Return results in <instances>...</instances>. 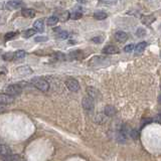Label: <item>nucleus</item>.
<instances>
[{"mask_svg":"<svg viewBox=\"0 0 161 161\" xmlns=\"http://www.w3.org/2000/svg\"><path fill=\"white\" fill-rule=\"evenodd\" d=\"M82 12H79V11H74V12H71L70 14V18L71 19H79L82 17Z\"/></svg>","mask_w":161,"mask_h":161,"instance_id":"5701e85b","label":"nucleus"},{"mask_svg":"<svg viewBox=\"0 0 161 161\" xmlns=\"http://www.w3.org/2000/svg\"><path fill=\"white\" fill-rule=\"evenodd\" d=\"M35 31L34 29H27V30H25L24 32H23V36H24L25 38H29L30 36H32V35L35 34Z\"/></svg>","mask_w":161,"mask_h":161,"instance_id":"412c9836","label":"nucleus"},{"mask_svg":"<svg viewBox=\"0 0 161 161\" xmlns=\"http://www.w3.org/2000/svg\"><path fill=\"white\" fill-rule=\"evenodd\" d=\"M22 2L21 1H16V0H12V1H9L6 3V7L7 9H18V8H20L22 6Z\"/></svg>","mask_w":161,"mask_h":161,"instance_id":"0eeeda50","label":"nucleus"},{"mask_svg":"<svg viewBox=\"0 0 161 161\" xmlns=\"http://www.w3.org/2000/svg\"><path fill=\"white\" fill-rule=\"evenodd\" d=\"M68 37V31H61V32H58V38H59V39H67Z\"/></svg>","mask_w":161,"mask_h":161,"instance_id":"a878e982","label":"nucleus"},{"mask_svg":"<svg viewBox=\"0 0 161 161\" xmlns=\"http://www.w3.org/2000/svg\"><path fill=\"white\" fill-rule=\"evenodd\" d=\"M80 52H79V50H77V52H73L71 53H70V58L73 59V58H79V56H80Z\"/></svg>","mask_w":161,"mask_h":161,"instance_id":"c756f323","label":"nucleus"},{"mask_svg":"<svg viewBox=\"0 0 161 161\" xmlns=\"http://www.w3.org/2000/svg\"><path fill=\"white\" fill-rule=\"evenodd\" d=\"M14 102V97L9 96L7 94H0V104L1 105H9Z\"/></svg>","mask_w":161,"mask_h":161,"instance_id":"39448f33","label":"nucleus"},{"mask_svg":"<svg viewBox=\"0 0 161 161\" xmlns=\"http://www.w3.org/2000/svg\"><path fill=\"white\" fill-rule=\"evenodd\" d=\"M21 14L23 17H26V18H32V17L35 16V11L32 9H28V8H25L21 11Z\"/></svg>","mask_w":161,"mask_h":161,"instance_id":"ddd939ff","label":"nucleus"},{"mask_svg":"<svg viewBox=\"0 0 161 161\" xmlns=\"http://www.w3.org/2000/svg\"><path fill=\"white\" fill-rule=\"evenodd\" d=\"M34 40L36 41V43H44V41L49 40V38H47V36H37L34 38Z\"/></svg>","mask_w":161,"mask_h":161,"instance_id":"c85d7f7f","label":"nucleus"},{"mask_svg":"<svg viewBox=\"0 0 161 161\" xmlns=\"http://www.w3.org/2000/svg\"><path fill=\"white\" fill-rule=\"evenodd\" d=\"M16 35V32H14V31H10V32H7L6 34H5V36H4V39L8 41V40H11L12 38L15 36Z\"/></svg>","mask_w":161,"mask_h":161,"instance_id":"b1692460","label":"nucleus"},{"mask_svg":"<svg viewBox=\"0 0 161 161\" xmlns=\"http://www.w3.org/2000/svg\"><path fill=\"white\" fill-rule=\"evenodd\" d=\"M153 120L155 121V122H158V123H161V114H159V115H157L156 117H155Z\"/></svg>","mask_w":161,"mask_h":161,"instance_id":"473e14b6","label":"nucleus"},{"mask_svg":"<svg viewBox=\"0 0 161 161\" xmlns=\"http://www.w3.org/2000/svg\"><path fill=\"white\" fill-rule=\"evenodd\" d=\"M53 58H58V59H65V55L64 53L62 52H55V55H53Z\"/></svg>","mask_w":161,"mask_h":161,"instance_id":"cd10ccee","label":"nucleus"},{"mask_svg":"<svg viewBox=\"0 0 161 161\" xmlns=\"http://www.w3.org/2000/svg\"><path fill=\"white\" fill-rule=\"evenodd\" d=\"M155 17L154 16H151V15H149V16H144L142 18V22L144 23V24H146V25H150L152 22L153 21H155Z\"/></svg>","mask_w":161,"mask_h":161,"instance_id":"aec40b11","label":"nucleus"},{"mask_svg":"<svg viewBox=\"0 0 161 161\" xmlns=\"http://www.w3.org/2000/svg\"><path fill=\"white\" fill-rule=\"evenodd\" d=\"M26 56V52L24 50H17V52H14V59L18 61V59H22Z\"/></svg>","mask_w":161,"mask_h":161,"instance_id":"a211bd4d","label":"nucleus"},{"mask_svg":"<svg viewBox=\"0 0 161 161\" xmlns=\"http://www.w3.org/2000/svg\"><path fill=\"white\" fill-rule=\"evenodd\" d=\"M108 15H107L106 12H103V11H97V12L94 13V18L98 19V20H103L106 19Z\"/></svg>","mask_w":161,"mask_h":161,"instance_id":"f3484780","label":"nucleus"},{"mask_svg":"<svg viewBox=\"0 0 161 161\" xmlns=\"http://www.w3.org/2000/svg\"><path fill=\"white\" fill-rule=\"evenodd\" d=\"M33 29L35 31H38V32H41L43 31L44 29V22L43 19H38L36 20L34 23H33Z\"/></svg>","mask_w":161,"mask_h":161,"instance_id":"f8f14e48","label":"nucleus"},{"mask_svg":"<svg viewBox=\"0 0 161 161\" xmlns=\"http://www.w3.org/2000/svg\"><path fill=\"white\" fill-rule=\"evenodd\" d=\"M151 122H152V119H146V120H143V123H142L141 128L144 127L145 125H147V124H149V123H151Z\"/></svg>","mask_w":161,"mask_h":161,"instance_id":"2f4dec72","label":"nucleus"},{"mask_svg":"<svg viewBox=\"0 0 161 161\" xmlns=\"http://www.w3.org/2000/svg\"><path fill=\"white\" fill-rule=\"evenodd\" d=\"M21 92H22V88L20 87L19 85L14 84V85L8 86V87L6 88V93H5V94L14 97V96H17V95H19L20 93H21Z\"/></svg>","mask_w":161,"mask_h":161,"instance_id":"7ed1b4c3","label":"nucleus"},{"mask_svg":"<svg viewBox=\"0 0 161 161\" xmlns=\"http://www.w3.org/2000/svg\"><path fill=\"white\" fill-rule=\"evenodd\" d=\"M17 73L20 76H28V74H30L32 73V70L27 65H23V67H19L17 68Z\"/></svg>","mask_w":161,"mask_h":161,"instance_id":"6e6552de","label":"nucleus"},{"mask_svg":"<svg viewBox=\"0 0 161 161\" xmlns=\"http://www.w3.org/2000/svg\"><path fill=\"white\" fill-rule=\"evenodd\" d=\"M31 83H32V85L36 89H38L39 91L46 92V91H49V82L43 79V77H34V79L31 80Z\"/></svg>","mask_w":161,"mask_h":161,"instance_id":"f257e3e1","label":"nucleus"},{"mask_svg":"<svg viewBox=\"0 0 161 161\" xmlns=\"http://www.w3.org/2000/svg\"><path fill=\"white\" fill-rule=\"evenodd\" d=\"M101 3H102V4H107V5H112V4H115L116 2L115 1H102Z\"/></svg>","mask_w":161,"mask_h":161,"instance_id":"72a5a7b5","label":"nucleus"},{"mask_svg":"<svg viewBox=\"0 0 161 161\" xmlns=\"http://www.w3.org/2000/svg\"><path fill=\"white\" fill-rule=\"evenodd\" d=\"M146 46H147V43H146L145 41H142V43H139L137 44L135 46V49H134V50H135L136 53H141L143 50L146 49Z\"/></svg>","mask_w":161,"mask_h":161,"instance_id":"dca6fc26","label":"nucleus"},{"mask_svg":"<svg viewBox=\"0 0 161 161\" xmlns=\"http://www.w3.org/2000/svg\"><path fill=\"white\" fill-rule=\"evenodd\" d=\"M11 154V149L7 145H0V156L5 157Z\"/></svg>","mask_w":161,"mask_h":161,"instance_id":"9b49d317","label":"nucleus"},{"mask_svg":"<svg viewBox=\"0 0 161 161\" xmlns=\"http://www.w3.org/2000/svg\"><path fill=\"white\" fill-rule=\"evenodd\" d=\"M134 49H135V46H134L133 43L127 44V46L124 47V52H133Z\"/></svg>","mask_w":161,"mask_h":161,"instance_id":"bb28decb","label":"nucleus"},{"mask_svg":"<svg viewBox=\"0 0 161 161\" xmlns=\"http://www.w3.org/2000/svg\"><path fill=\"white\" fill-rule=\"evenodd\" d=\"M58 22V16H55V15L49 17V18H47V20H46L47 25H49V26L55 25Z\"/></svg>","mask_w":161,"mask_h":161,"instance_id":"6ab92c4d","label":"nucleus"},{"mask_svg":"<svg viewBox=\"0 0 161 161\" xmlns=\"http://www.w3.org/2000/svg\"><path fill=\"white\" fill-rule=\"evenodd\" d=\"M160 56H161V53H160Z\"/></svg>","mask_w":161,"mask_h":161,"instance_id":"4c0bfd02","label":"nucleus"},{"mask_svg":"<svg viewBox=\"0 0 161 161\" xmlns=\"http://www.w3.org/2000/svg\"><path fill=\"white\" fill-rule=\"evenodd\" d=\"M136 35L138 37H143V36H145L146 35V30L144 28H142V27H140L137 29V31H136Z\"/></svg>","mask_w":161,"mask_h":161,"instance_id":"393cba45","label":"nucleus"},{"mask_svg":"<svg viewBox=\"0 0 161 161\" xmlns=\"http://www.w3.org/2000/svg\"><path fill=\"white\" fill-rule=\"evenodd\" d=\"M87 92H88V95H89V97L92 98V99H98V98L100 97V93H99V91L97 90V89H95L93 87H89L87 89Z\"/></svg>","mask_w":161,"mask_h":161,"instance_id":"9d476101","label":"nucleus"},{"mask_svg":"<svg viewBox=\"0 0 161 161\" xmlns=\"http://www.w3.org/2000/svg\"><path fill=\"white\" fill-rule=\"evenodd\" d=\"M65 86H67V88L71 92H77L80 90L79 82H77L76 79H73V77L68 79L67 80H65Z\"/></svg>","mask_w":161,"mask_h":161,"instance_id":"20e7f679","label":"nucleus"},{"mask_svg":"<svg viewBox=\"0 0 161 161\" xmlns=\"http://www.w3.org/2000/svg\"><path fill=\"white\" fill-rule=\"evenodd\" d=\"M92 41L95 43H103V37H101V36L93 37V38H92Z\"/></svg>","mask_w":161,"mask_h":161,"instance_id":"7c9ffc66","label":"nucleus"},{"mask_svg":"<svg viewBox=\"0 0 161 161\" xmlns=\"http://www.w3.org/2000/svg\"><path fill=\"white\" fill-rule=\"evenodd\" d=\"M2 58H3L4 61H12V59H14V53L13 52H6L3 55Z\"/></svg>","mask_w":161,"mask_h":161,"instance_id":"4be33fe9","label":"nucleus"},{"mask_svg":"<svg viewBox=\"0 0 161 161\" xmlns=\"http://www.w3.org/2000/svg\"><path fill=\"white\" fill-rule=\"evenodd\" d=\"M104 113H105V115L109 116V117H112V116H114L116 114V109L112 105H108L105 107Z\"/></svg>","mask_w":161,"mask_h":161,"instance_id":"4468645a","label":"nucleus"},{"mask_svg":"<svg viewBox=\"0 0 161 161\" xmlns=\"http://www.w3.org/2000/svg\"><path fill=\"white\" fill-rule=\"evenodd\" d=\"M4 111H5V106L0 104V113H2V112H4Z\"/></svg>","mask_w":161,"mask_h":161,"instance_id":"f704fd0d","label":"nucleus"},{"mask_svg":"<svg viewBox=\"0 0 161 161\" xmlns=\"http://www.w3.org/2000/svg\"><path fill=\"white\" fill-rule=\"evenodd\" d=\"M159 103H161V96L159 97Z\"/></svg>","mask_w":161,"mask_h":161,"instance_id":"c9c22d12","label":"nucleus"},{"mask_svg":"<svg viewBox=\"0 0 161 161\" xmlns=\"http://www.w3.org/2000/svg\"><path fill=\"white\" fill-rule=\"evenodd\" d=\"M115 38L116 40L120 41V43H124V41H126L128 39V34L125 31L119 30L115 33Z\"/></svg>","mask_w":161,"mask_h":161,"instance_id":"1a4fd4ad","label":"nucleus"},{"mask_svg":"<svg viewBox=\"0 0 161 161\" xmlns=\"http://www.w3.org/2000/svg\"><path fill=\"white\" fill-rule=\"evenodd\" d=\"M1 160L2 161H19L20 156L17 154H10V155H8V156L2 157Z\"/></svg>","mask_w":161,"mask_h":161,"instance_id":"2eb2a0df","label":"nucleus"},{"mask_svg":"<svg viewBox=\"0 0 161 161\" xmlns=\"http://www.w3.org/2000/svg\"><path fill=\"white\" fill-rule=\"evenodd\" d=\"M1 52H2V49H0V55H1Z\"/></svg>","mask_w":161,"mask_h":161,"instance_id":"e433bc0d","label":"nucleus"},{"mask_svg":"<svg viewBox=\"0 0 161 161\" xmlns=\"http://www.w3.org/2000/svg\"><path fill=\"white\" fill-rule=\"evenodd\" d=\"M82 106L84 108L85 111L87 112H93L94 108H95V104H94V100L90 97H85L82 101Z\"/></svg>","mask_w":161,"mask_h":161,"instance_id":"f03ea898","label":"nucleus"},{"mask_svg":"<svg viewBox=\"0 0 161 161\" xmlns=\"http://www.w3.org/2000/svg\"><path fill=\"white\" fill-rule=\"evenodd\" d=\"M119 49L115 46H107L103 49V52L106 55H117L119 53Z\"/></svg>","mask_w":161,"mask_h":161,"instance_id":"423d86ee","label":"nucleus"}]
</instances>
